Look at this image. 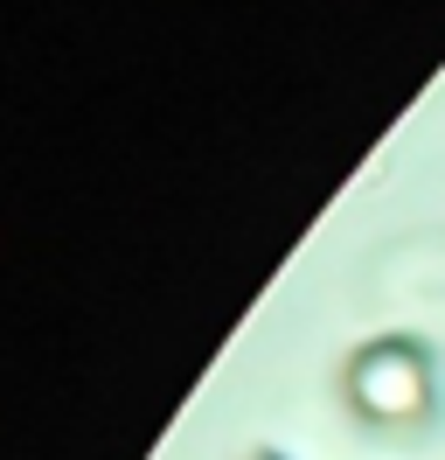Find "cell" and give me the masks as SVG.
<instances>
[{
  "label": "cell",
  "mask_w": 445,
  "mask_h": 460,
  "mask_svg": "<svg viewBox=\"0 0 445 460\" xmlns=\"http://www.w3.org/2000/svg\"><path fill=\"white\" fill-rule=\"evenodd\" d=\"M341 391L355 404L362 426L376 432H417L432 419V404H439V384H432V356L404 335H389V342H369L348 356V370H341Z\"/></svg>",
  "instance_id": "6da1fadb"
}]
</instances>
